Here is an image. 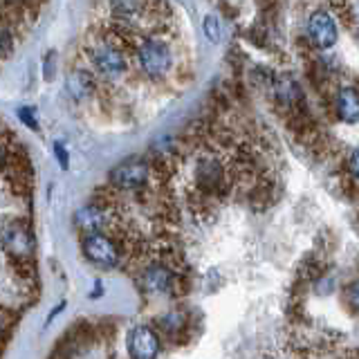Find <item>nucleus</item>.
Masks as SVG:
<instances>
[{"instance_id": "f257e3e1", "label": "nucleus", "mask_w": 359, "mask_h": 359, "mask_svg": "<svg viewBox=\"0 0 359 359\" xmlns=\"http://www.w3.org/2000/svg\"><path fill=\"white\" fill-rule=\"evenodd\" d=\"M81 254L83 258L99 269H115L121 263L119 245L106 231L83 233L81 236Z\"/></svg>"}, {"instance_id": "f03ea898", "label": "nucleus", "mask_w": 359, "mask_h": 359, "mask_svg": "<svg viewBox=\"0 0 359 359\" xmlns=\"http://www.w3.org/2000/svg\"><path fill=\"white\" fill-rule=\"evenodd\" d=\"M137 65L149 79H162L171 72L173 54L160 39H146L137 45Z\"/></svg>"}, {"instance_id": "7ed1b4c3", "label": "nucleus", "mask_w": 359, "mask_h": 359, "mask_svg": "<svg viewBox=\"0 0 359 359\" xmlns=\"http://www.w3.org/2000/svg\"><path fill=\"white\" fill-rule=\"evenodd\" d=\"M0 245L3 250L16 258V261H29L36 252V241H34V233L27 227V222L22 220H11L7 222L3 231H0Z\"/></svg>"}, {"instance_id": "20e7f679", "label": "nucleus", "mask_w": 359, "mask_h": 359, "mask_svg": "<svg viewBox=\"0 0 359 359\" xmlns=\"http://www.w3.org/2000/svg\"><path fill=\"white\" fill-rule=\"evenodd\" d=\"M90 63H93L95 72L99 76L108 79V81H117L128 70V61L123 52L115 43H99L90 50Z\"/></svg>"}, {"instance_id": "39448f33", "label": "nucleus", "mask_w": 359, "mask_h": 359, "mask_svg": "<svg viewBox=\"0 0 359 359\" xmlns=\"http://www.w3.org/2000/svg\"><path fill=\"white\" fill-rule=\"evenodd\" d=\"M162 351V334L155 325L137 323L126 334V353L130 359H157Z\"/></svg>"}, {"instance_id": "423d86ee", "label": "nucleus", "mask_w": 359, "mask_h": 359, "mask_svg": "<svg viewBox=\"0 0 359 359\" xmlns=\"http://www.w3.org/2000/svg\"><path fill=\"white\" fill-rule=\"evenodd\" d=\"M151 177V164L142 160V157H133V160H126L117 164L110 171V187L117 191H142L146 184H149Z\"/></svg>"}, {"instance_id": "0eeeda50", "label": "nucleus", "mask_w": 359, "mask_h": 359, "mask_svg": "<svg viewBox=\"0 0 359 359\" xmlns=\"http://www.w3.org/2000/svg\"><path fill=\"white\" fill-rule=\"evenodd\" d=\"M175 278H177V274L173 272L171 265L153 263V265H146L142 269L140 276H137V283H140L144 294H149V297H164V294L173 297Z\"/></svg>"}, {"instance_id": "6e6552de", "label": "nucleus", "mask_w": 359, "mask_h": 359, "mask_svg": "<svg viewBox=\"0 0 359 359\" xmlns=\"http://www.w3.org/2000/svg\"><path fill=\"white\" fill-rule=\"evenodd\" d=\"M306 32L312 45H317L319 50H330L337 43V22L328 11H323V9L312 11L306 22Z\"/></svg>"}, {"instance_id": "1a4fd4ad", "label": "nucleus", "mask_w": 359, "mask_h": 359, "mask_svg": "<svg viewBox=\"0 0 359 359\" xmlns=\"http://www.w3.org/2000/svg\"><path fill=\"white\" fill-rule=\"evenodd\" d=\"M196 182L205 194H222L227 191V173L216 157H202L196 166Z\"/></svg>"}, {"instance_id": "9d476101", "label": "nucleus", "mask_w": 359, "mask_h": 359, "mask_svg": "<svg viewBox=\"0 0 359 359\" xmlns=\"http://www.w3.org/2000/svg\"><path fill=\"white\" fill-rule=\"evenodd\" d=\"M74 224L83 233L104 231L108 224V211L101 205H97V202H90V205H83L74 213Z\"/></svg>"}, {"instance_id": "9b49d317", "label": "nucleus", "mask_w": 359, "mask_h": 359, "mask_svg": "<svg viewBox=\"0 0 359 359\" xmlns=\"http://www.w3.org/2000/svg\"><path fill=\"white\" fill-rule=\"evenodd\" d=\"M65 90H67V95H70L74 101L90 99V97L95 95V90H97L95 74H93V72H88V70H81V67H76V70L67 72Z\"/></svg>"}, {"instance_id": "f8f14e48", "label": "nucleus", "mask_w": 359, "mask_h": 359, "mask_svg": "<svg viewBox=\"0 0 359 359\" xmlns=\"http://www.w3.org/2000/svg\"><path fill=\"white\" fill-rule=\"evenodd\" d=\"M155 328H157V332H160V334H166L171 341H182L184 334H189L187 317H184L182 312L162 314V317L155 321Z\"/></svg>"}, {"instance_id": "ddd939ff", "label": "nucleus", "mask_w": 359, "mask_h": 359, "mask_svg": "<svg viewBox=\"0 0 359 359\" xmlns=\"http://www.w3.org/2000/svg\"><path fill=\"white\" fill-rule=\"evenodd\" d=\"M337 115L346 123H357L359 121V93L355 88H341L337 93Z\"/></svg>"}, {"instance_id": "4468645a", "label": "nucleus", "mask_w": 359, "mask_h": 359, "mask_svg": "<svg viewBox=\"0 0 359 359\" xmlns=\"http://www.w3.org/2000/svg\"><path fill=\"white\" fill-rule=\"evenodd\" d=\"M325 269H328V263H325V258H323V256H317V254L306 256V258L301 261V265H299L297 280H301V283L310 285V283H314V280L323 278Z\"/></svg>"}, {"instance_id": "2eb2a0df", "label": "nucleus", "mask_w": 359, "mask_h": 359, "mask_svg": "<svg viewBox=\"0 0 359 359\" xmlns=\"http://www.w3.org/2000/svg\"><path fill=\"white\" fill-rule=\"evenodd\" d=\"M110 9L121 20H135L142 11V0H110Z\"/></svg>"}, {"instance_id": "dca6fc26", "label": "nucleus", "mask_w": 359, "mask_h": 359, "mask_svg": "<svg viewBox=\"0 0 359 359\" xmlns=\"http://www.w3.org/2000/svg\"><path fill=\"white\" fill-rule=\"evenodd\" d=\"M269 196H272V187H269L267 182H258L254 189H252V194H250V202L254 207H265L267 202H269Z\"/></svg>"}, {"instance_id": "f3484780", "label": "nucleus", "mask_w": 359, "mask_h": 359, "mask_svg": "<svg viewBox=\"0 0 359 359\" xmlns=\"http://www.w3.org/2000/svg\"><path fill=\"white\" fill-rule=\"evenodd\" d=\"M346 303L355 314H359V280L346 287Z\"/></svg>"}, {"instance_id": "a211bd4d", "label": "nucleus", "mask_w": 359, "mask_h": 359, "mask_svg": "<svg viewBox=\"0 0 359 359\" xmlns=\"http://www.w3.org/2000/svg\"><path fill=\"white\" fill-rule=\"evenodd\" d=\"M205 34H207V39L213 41V43L220 41V22H218L216 16H207L205 18Z\"/></svg>"}, {"instance_id": "6ab92c4d", "label": "nucleus", "mask_w": 359, "mask_h": 359, "mask_svg": "<svg viewBox=\"0 0 359 359\" xmlns=\"http://www.w3.org/2000/svg\"><path fill=\"white\" fill-rule=\"evenodd\" d=\"M18 119L25 123L27 128L32 130H36L39 128V123H36V112H34V108L25 106V108H18Z\"/></svg>"}, {"instance_id": "aec40b11", "label": "nucleus", "mask_w": 359, "mask_h": 359, "mask_svg": "<svg viewBox=\"0 0 359 359\" xmlns=\"http://www.w3.org/2000/svg\"><path fill=\"white\" fill-rule=\"evenodd\" d=\"M348 173H351V177L359 184V149H355L351 157H348Z\"/></svg>"}, {"instance_id": "412c9836", "label": "nucleus", "mask_w": 359, "mask_h": 359, "mask_svg": "<svg viewBox=\"0 0 359 359\" xmlns=\"http://www.w3.org/2000/svg\"><path fill=\"white\" fill-rule=\"evenodd\" d=\"M54 155H56V162L61 164V168L70 166V157H67V149L63 144H54Z\"/></svg>"}, {"instance_id": "4be33fe9", "label": "nucleus", "mask_w": 359, "mask_h": 359, "mask_svg": "<svg viewBox=\"0 0 359 359\" xmlns=\"http://www.w3.org/2000/svg\"><path fill=\"white\" fill-rule=\"evenodd\" d=\"M63 308H65V301H61L59 306H54V308L50 310V314H48V319H45V325H50V323L56 319V314H61V312H63Z\"/></svg>"}, {"instance_id": "5701e85b", "label": "nucleus", "mask_w": 359, "mask_h": 359, "mask_svg": "<svg viewBox=\"0 0 359 359\" xmlns=\"http://www.w3.org/2000/svg\"><path fill=\"white\" fill-rule=\"evenodd\" d=\"M5 328H7V314H5L3 310H0V337H3Z\"/></svg>"}]
</instances>
